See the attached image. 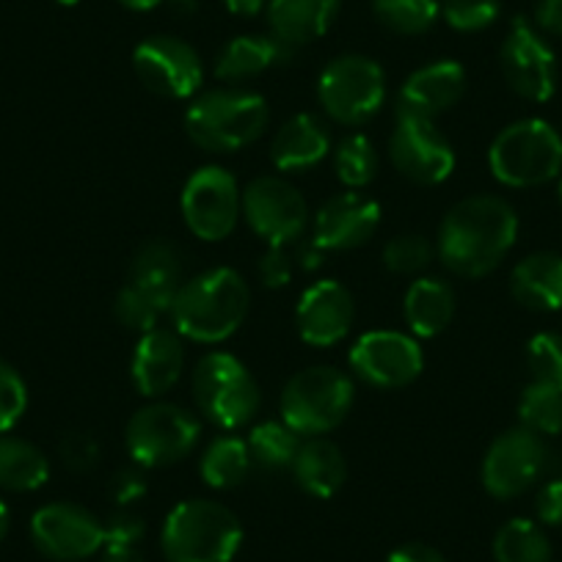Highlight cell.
<instances>
[{"label": "cell", "mask_w": 562, "mask_h": 562, "mask_svg": "<svg viewBox=\"0 0 562 562\" xmlns=\"http://www.w3.org/2000/svg\"><path fill=\"white\" fill-rule=\"evenodd\" d=\"M518 237V215L502 196H469L445 215L436 254L461 279H483L502 265Z\"/></svg>", "instance_id": "6da1fadb"}, {"label": "cell", "mask_w": 562, "mask_h": 562, "mask_svg": "<svg viewBox=\"0 0 562 562\" xmlns=\"http://www.w3.org/2000/svg\"><path fill=\"white\" fill-rule=\"evenodd\" d=\"M248 306L251 290L246 279L232 268H210L182 281L169 315L180 337L199 345H218L243 326Z\"/></svg>", "instance_id": "7a4b0ae2"}, {"label": "cell", "mask_w": 562, "mask_h": 562, "mask_svg": "<svg viewBox=\"0 0 562 562\" xmlns=\"http://www.w3.org/2000/svg\"><path fill=\"white\" fill-rule=\"evenodd\" d=\"M182 288V259L171 243L147 240L133 254L127 281L113 301V315L124 328L147 334L169 315Z\"/></svg>", "instance_id": "3957f363"}, {"label": "cell", "mask_w": 562, "mask_h": 562, "mask_svg": "<svg viewBox=\"0 0 562 562\" xmlns=\"http://www.w3.org/2000/svg\"><path fill=\"white\" fill-rule=\"evenodd\" d=\"M270 122L262 94L246 89L204 91L188 105L186 133L204 153H240L251 147Z\"/></svg>", "instance_id": "277c9868"}, {"label": "cell", "mask_w": 562, "mask_h": 562, "mask_svg": "<svg viewBox=\"0 0 562 562\" xmlns=\"http://www.w3.org/2000/svg\"><path fill=\"white\" fill-rule=\"evenodd\" d=\"M240 543V518L213 499L180 502L160 532V549L169 562H229Z\"/></svg>", "instance_id": "5b68a950"}, {"label": "cell", "mask_w": 562, "mask_h": 562, "mask_svg": "<svg viewBox=\"0 0 562 562\" xmlns=\"http://www.w3.org/2000/svg\"><path fill=\"white\" fill-rule=\"evenodd\" d=\"M488 169L507 188L546 186L562 171V135L543 119H518L491 144Z\"/></svg>", "instance_id": "8992f818"}, {"label": "cell", "mask_w": 562, "mask_h": 562, "mask_svg": "<svg viewBox=\"0 0 562 562\" xmlns=\"http://www.w3.org/2000/svg\"><path fill=\"white\" fill-rule=\"evenodd\" d=\"M356 386L348 372L337 367H310L295 372L281 392V422L301 439H315L337 430L353 408Z\"/></svg>", "instance_id": "52a82bcc"}, {"label": "cell", "mask_w": 562, "mask_h": 562, "mask_svg": "<svg viewBox=\"0 0 562 562\" xmlns=\"http://www.w3.org/2000/svg\"><path fill=\"white\" fill-rule=\"evenodd\" d=\"M193 400L199 414L221 430H237L257 416L259 383L237 356L213 350L193 370Z\"/></svg>", "instance_id": "ba28073f"}, {"label": "cell", "mask_w": 562, "mask_h": 562, "mask_svg": "<svg viewBox=\"0 0 562 562\" xmlns=\"http://www.w3.org/2000/svg\"><path fill=\"white\" fill-rule=\"evenodd\" d=\"M202 439V422L177 403H149L135 411L124 430V447L135 467L166 469L186 461Z\"/></svg>", "instance_id": "9c48e42d"}, {"label": "cell", "mask_w": 562, "mask_h": 562, "mask_svg": "<svg viewBox=\"0 0 562 562\" xmlns=\"http://www.w3.org/2000/svg\"><path fill=\"white\" fill-rule=\"evenodd\" d=\"M317 100L328 119L345 127H361L375 119L386 102V75L381 64L359 53L337 56L321 72Z\"/></svg>", "instance_id": "30bf717a"}, {"label": "cell", "mask_w": 562, "mask_h": 562, "mask_svg": "<svg viewBox=\"0 0 562 562\" xmlns=\"http://www.w3.org/2000/svg\"><path fill=\"white\" fill-rule=\"evenodd\" d=\"M182 221L193 237L221 243L235 232L243 215V191L224 166H202L188 177L180 196Z\"/></svg>", "instance_id": "8fae6325"}, {"label": "cell", "mask_w": 562, "mask_h": 562, "mask_svg": "<svg viewBox=\"0 0 562 562\" xmlns=\"http://www.w3.org/2000/svg\"><path fill=\"white\" fill-rule=\"evenodd\" d=\"M243 218L268 246H290L306 232L310 204L293 182L265 175L243 188Z\"/></svg>", "instance_id": "7c38bea8"}, {"label": "cell", "mask_w": 562, "mask_h": 562, "mask_svg": "<svg viewBox=\"0 0 562 562\" xmlns=\"http://www.w3.org/2000/svg\"><path fill=\"white\" fill-rule=\"evenodd\" d=\"M389 158L394 169L414 186H441L456 171V149L434 124V119L397 113L389 138Z\"/></svg>", "instance_id": "4fadbf2b"}, {"label": "cell", "mask_w": 562, "mask_h": 562, "mask_svg": "<svg viewBox=\"0 0 562 562\" xmlns=\"http://www.w3.org/2000/svg\"><path fill=\"white\" fill-rule=\"evenodd\" d=\"M502 75L518 97L549 102L557 91V56L549 42L527 18L513 20L499 53Z\"/></svg>", "instance_id": "5bb4252c"}, {"label": "cell", "mask_w": 562, "mask_h": 562, "mask_svg": "<svg viewBox=\"0 0 562 562\" xmlns=\"http://www.w3.org/2000/svg\"><path fill=\"white\" fill-rule=\"evenodd\" d=\"M133 69L153 94L188 100L204 83V64L188 42L177 36H149L133 53Z\"/></svg>", "instance_id": "9a60e30c"}, {"label": "cell", "mask_w": 562, "mask_h": 562, "mask_svg": "<svg viewBox=\"0 0 562 562\" xmlns=\"http://www.w3.org/2000/svg\"><path fill=\"white\" fill-rule=\"evenodd\" d=\"M350 370L375 389H405L425 370V353L414 334L367 331L348 353Z\"/></svg>", "instance_id": "2e32d148"}, {"label": "cell", "mask_w": 562, "mask_h": 562, "mask_svg": "<svg viewBox=\"0 0 562 562\" xmlns=\"http://www.w3.org/2000/svg\"><path fill=\"white\" fill-rule=\"evenodd\" d=\"M36 549L58 562H78L105 546V524L75 502H53L31 518Z\"/></svg>", "instance_id": "e0dca14e"}, {"label": "cell", "mask_w": 562, "mask_h": 562, "mask_svg": "<svg viewBox=\"0 0 562 562\" xmlns=\"http://www.w3.org/2000/svg\"><path fill=\"white\" fill-rule=\"evenodd\" d=\"M546 467V445L527 428L505 430L491 441L483 458V488L494 499H516L535 485Z\"/></svg>", "instance_id": "ac0fdd59"}, {"label": "cell", "mask_w": 562, "mask_h": 562, "mask_svg": "<svg viewBox=\"0 0 562 562\" xmlns=\"http://www.w3.org/2000/svg\"><path fill=\"white\" fill-rule=\"evenodd\" d=\"M356 321L353 295L337 279H321L301 293L295 306L299 337L312 348H334L350 334Z\"/></svg>", "instance_id": "d6986e66"}, {"label": "cell", "mask_w": 562, "mask_h": 562, "mask_svg": "<svg viewBox=\"0 0 562 562\" xmlns=\"http://www.w3.org/2000/svg\"><path fill=\"white\" fill-rule=\"evenodd\" d=\"M381 226V204L359 191L328 199L315 215V243L321 251H353L370 243Z\"/></svg>", "instance_id": "ffe728a7"}, {"label": "cell", "mask_w": 562, "mask_h": 562, "mask_svg": "<svg viewBox=\"0 0 562 562\" xmlns=\"http://www.w3.org/2000/svg\"><path fill=\"white\" fill-rule=\"evenodd\" d=\"M186 370V342L171 328L140 334L130 359V378L144 397H164Z\"/></svg>", "instance_id": "44dd1931"}, {"label": "cell", "mask_w": 562, "mask_h": 562, "mask_svg": "<svg viewBox=\"0 0 562 562\" xmlns=\"http://www.w3.org/2000/svg\"><path fill=\"white\" fill-rule=\"evenodd\" d=\"M467 91V69L452 58L419 67L397 91V113L434 119L450 111Z\"/></svg>", "instance_id": "7402d4cb"}, {"label": "cell", "mask_w": 562, "mask_h": 562, "mask_svg": "<svg viewBox=\"0 0 562 562\" xmlns=\"http://www.w3.org/2000/svg\"><path fill=\"white\" fill-rule=\"evenodd\" d=\"M331 155V133L315 113H295L281 124L270 144V164L279 171H310Z\"/></svg>", "instance_id": "603a6c76"}, {"label": "cell", "mask_w": 562, "mask_h": 562, "mask_svg": "<svg viewBox=\"0 0 562 562\" xmlns=\"http://www.w3.org/2000/svg\"><path fill=\"white\" fill-rule=\"evenodd\" d=\"M293 56L295 47L284 45V42L276 40L273 34L237 36V40H232L229 45L218 53L213 72L221 83H243V80L257 78V75L268 72V69L290 64Z\"/></svg>", "instance_id": "cb8c5ba5"}, {"label": "cell", "mask_w": 562, "mask_h": 562, "mask_svg": "<svg viewBox=\"0 0 562 562\" xmlns=\"http://www.w3.org/2000/svg\"><path fill=\"white\" fill-rule=\"evenodd\" d=\"M337 12L339 0H270V34L290 47L310 45L331 29Z\"/></svg>", "instance_id": "d4e9b609"}, {"label": "cell", "mask_w": 562, "mask_h": 562, "mask_svg": "<svg viewBox=\"0 0 562 562\" xmlns=\"http://www.w3.org/2000/svg\"><path fill=\"white\" fill-rule=\"evenodd\" d=\"M403 317L411 334L419 339H434L447 331L456 317V290L450 281L436 276H422L405 290Z\"/></svg>", "instance_id": "484cf974"}, {"label": "cell", "mask_w": 562, "mask_h": 562, "mask_svg": "<svg viewBox=\"0 0 562 562\" xmlns=\"http://www.w3.org/2000/svg\"><path fill=\"white\" fill-rule=\"evenodd\" d=\"M510 293L532 312L562 310V254L535 251L510 273Z\"/></svg>", "instance_id": "4316f807"}, {"label": "cell", "mask_w": 562, "mask_h": 562, "mask_svg": "<svg viewBox=\"0 0 562 562\" xmlns=\"http://www.w3.org/2000/svg\"><path fill=\"white\" fill-rule=\"evenodd\" d=\"M290 469H293L295 485L315 499H331L348 480L342 450L326 436L306 439Z\"/></svg>", "instance_id": "83f0119b"}, {"label": "cell", "mask_w": 562, "mask_h": 562, "mask_svg": "<svg viewBox=\"0 0 562 562\" xmlns=\"http://www.w3.org/2000/svg\"><path fill=\"white\" fill-rule=\"evenodd\" d=\"M50 480V461L45 452L31 441L18 436H0V488L36 491Z\"/></svg>", "instance_id": "f1b7e54d"}, {"label": "cell", "mask_w": 562, "mask_h": 562, "mask_svg": "<svg viewBox=\"0 0 562 562\" xmlns=\"http://www.w3.org/2000/svg\"><path fill=\"white\" fill-rule=\"evenodd\" d=\"M254 469L251 450H248L246 439L240 436H218L207 445L202 461H199V474H202L204 485L215 491H232L240 483H246V477Z\"/></svg>", "instance_id": "f546056e"}, {"label": "cell", "mask_w": 562, "mask_h": 562, "mask_svg": "<svg viewBox=\"0 0 562 562\" xmlns=\"http://www.w3.org/2000/svg\"><path fill=\"white\" fill-rule=\"evenodd\" d=\"M248 450H251V458L257 467L262 469H290L293 467L295 456H299L301 439L293 428H290L288 422H259L254 425L251 434L246 439Z\"/></svg>", "instance_id": "4dcf8cb0"}, {"label": "cell", "mask_w": 562, "mask_h": 562, "mask_svg": "<svg viewBox=\"0 0 562 562\" xmlns=\"http://www.w3.org/2000/svg\"><path fill=\"white\" fill-rule=\"evenodd\" d=\"M496 562H551V543L529 518H510L494 538Z\"/></svg>", "instance_id": "1f68e13d"}, {"label": "cell", "mask_w": 562, "mask_h": 562, "mask_svg": "<svg viewBox=\"0 0 562 562\" xmlns=\"http://www.w3.org/2000/svg\"><path fill=\"white\" fill-rule=\"evenodd\" d=\"M372 14L392 34L419 36L434 29L441 7L436 0H372Z\"/></svg>", "instance_id": "d6a6232c"}, {"label": "cell", "mask_w": 562, "mask_h": 562, "mask_svg": "<svg viewBox=\"0 0 562 562\" xmlns=\"http://www.w3.org/2000/svg\"><path fill=\"white\" fill-rule=\"evenodd\" d=\"M334 171H337V180L348 191H359V188L370 186L378 175L375 144L361 133L342 138L334 149Z\"/></svg>", "instance_id": "836d02e7"}, {"label": "cell", "mask_w": 562, "mask_h": 562, "mask_svg": "<svg viewBox=\"0 0 562 562\" xmlns=\"http://www.w3.org/2000/svg\"><path fill=\"white\" fill-rule=\"evenodd\" d=\"M518 419L521 428L538 436L562 434V392L546 383L532 381L518 400Z\"/></svg>", "instance_id": "e575fe53"}, {"label": "cell", "mask_w": 562, "mask_h": 562, "mask_svg": "<svg viewBox=\"0 0 562 562\" xmlns=\"http://www.w3.org/2000/svg\"><path fill=\"white\" fill-rule=\"evenodd\" d=\"M434 243L425 235H397L383 246V268L397 276H414L434 262Z\"/></svg>", "instance_id": "d590c367"}, {"label": "cell", "mask_w": 562, "mask_h": 562, "mask_svg": "<svg viewBox=\"0 0 562 562\" xmlns=\"http://www.w3.org/2000/svg\"><path fill=\"white\" fill-rule=\"evenodd\" d=\"M527 367L532 372V381L562 392V334H535L527 345Z\"/></svg>", "instance_id": "8d00e7d4"}, {"label": "cell", "mask_w": 562, "mask_h": 562, "mask_svg": "<svg viewBox=\"0 0 562 562\" xmlns=\"http://www.w3.org/2000/svg\"><path fill=\"white\" fill-rule=\"evenodd\" d=\"M499 0H445L441 3L447 25L461 34H477V31L491 29L499 20Z\"/></svg>", "instance_id": "74e56055"}, {"label": "cell", "mask_w": 562, "mask_h": 562, "mask_svg": "<svg viewBox=\"0 0 562 562\" xmlns=\"http://www.w3.org/2000/svg\"><path fill=\"white\" fill-rule=\"evenodd\" d=\"M25 408H29V386L23 375L9 361L0 359V436L9 434L23 419Z\"/></svg>", "instance_id": "f35d334b"}, {"label": "cell", "mask_w": 562, "mask_h": 562, "mask_svg": "<svg viewBox=\"0 0 562 562\" xmlns=\"http://www.w3.org/2000/svg\"><path fill=\"white\" fill-rule=\"evenodd\" d=\"M58 456L72 472H89L100 461V445L89 434H67L58 445Z\"/></svg>", "instance_id": "ab89813d"}, {"label": "cell", "mask_w": 562, "mask_h": 562, "mask_svg": "<svg viewBox=\"0 0 562 562\" xmlns=\"http://www.w3.org/2000/svg\"><path fill=\"white\" fill-rule=\"evenodd\" d=\"M257 273L268 290L288 288L293 281V257L284 251V246H268V251L259 257Z\"/></svg>", "instance_id": "60d3db41"}, {"label": "cell", "mask_w": 562, "mask_h": 562, "mask_svg": "<svg viewBox=\"0 0 562 562\" xmlns=\"http://www.w3.org/2000/svg\"><path fill=\"white\" fill-rule=\"evenodd\" d=\"M144 535H147V524L127 507L116 510L105 521V546H138Z\"/></svg>", "instance_id": "b9f144b4"}, {"label": "cell", "mask_w": 562, "mask_h": 562, "mask_svg": "<svg viewBox=\"0 0 562 562\" xmlns=\"http://www.w3.org/2000/svg\"><path fill=\"white\" fill-rule=\"evenodd\" d=\"M149 483H147V474L140 467H127V469H119L111 480V496L119 507H130L133 502H138L140 496L147 494Z\"/></svg>", "instance_id": "7bdbcfd3"}, {"label": "cell", "mask_w": 562, "mask_h": 562, "mask_svg": "<svg viewBox=\"0 0 562 562\" xmlns=\"http://www.w3.org/2000/svg\"><path fill=\"white\" fill-rule=\"evenodd\" d=\"M535 513H538L540 524L562 527V480H551L540 488L538 499H535Z\"/></svg>", "instance_id": "ee69618b"}, {"label": "cell", "mask_w": 562, "mask_h": 562, "mask_svg": "<svg viewBox=\"0 0 562 562\" xmlns=\"http://www.w3.org/2000/svg\"><path fill=\"white\" fill-rule=\"evenodd\" d=\"M535 25L538 31L562 40V0H538L535 7Z\"/></svg>", "instance_id": "f6af8a7d"}, {"label": "cell", "mask_w": 562, "mask_h": 562, "mask_svg": "<svg viewBox=\"0 0 562 562\" xmlns=\"http://www.w3.org/2000/svg\"><path fill=\"white\" fill-rule=\"evenodd\" d=\"M386 562H447L436 549L425 543H405L386 557Z\"/></svg>", "instance_id": "bcb514c9"}, {"label": "cell", "mask_w": 562, "mask_h": 562, "mask_svg": "<svg viewBox=\"0 0 562 562\" xmlns=\"http://www.w3.org/2000/svg\"><path fill=\"white\" fill-rule=\"evenodd\" d=\"M102 562H147L138 546H102Z\"/></svg>", "instance_id": "7dc6e473"}, {"label": "cell", "mask_w": 562, "mask_h": 562, "mask_svg": "<svg viewBox=\"0 0 562 562\" xmlns=\"http://www.w3.org/2000/svg\"><path fill=\"white\" fill-rule=\"evenodd\" d=\"M224 7L235 18H257L265 9V0H224Z\"/></svg>", "instance_id": "c3c4849f"}, {"label": "cell", "mask_w": 562, "mask_h": 562, "mask_svg": "<svg viewBox=\"0 0 562 562\" xmlns=\"http://www.w3.org/2000/svg\"><path fill=\"white\" fill-rule=\"evenodd\" d=\"M321 248L315 246V243H306L304 248H301V268L304 270H315L321 268Z\"/></svg>", "instance_id": "681fc988"}, {"label": "cell", "mask_w": 562, "mask_h": 562, "mask_svg": "<svg viewBox=\"0 0 562 562\" xmlns=\"http://www.w3.org/2000/svg\"><path fill=\"white\" fill-rule=\"evenodd\" d=\"M119 3L130 12H153V9L164 7L166 0H119Z\"/></svg>", "instance_id": "f907efd6"}, {"label": "cell", "mask_w": 562, "mask_h": 562, "mask_svg": "<svg viewBox=\"0 0 562 562\" xmlns=\"http://www.w3.org/2000/svg\"><path fill=\"white\" fill-rule=\"evenodd\" d=\"M166 7H169L175 14L188 18V14L196 12V0H166Z\"/></svg>", "instance_id": "816d5d0a"}, {"label": "cell", "mask_w": 562, "mask_h": 562, "mask_svg": "<svg viewBox=\"0 0 562 562\" xmlns=\"http://www.w3.org/2000/svg\"><path fill=\"white\" fill-rule=\"evenodd\" d=\"M7 532H9V507L0 502V540L7 538Z\"/></svg>", "instance_id": "f5cc1de1"}, {"label": "cell", "mask_w": 562, "mask_h": 562, "mask_svg": "<svg viewBox=\"0 0 562 562\" xmlns=\"http://www.w3.org/2000/svg\"><path fill=\"white\" fill-rule=\"evenodd\" d=\"M56 3H61V7H78L80 0H56Z\"/></svg>", "instance_id": "db71d44e"}, {"label": "cell", "mask_w": 562, "mask_h": 562, "mask_svg": "<svg viewBox=\"0 0 562 562\" xmlns=\"http://www.w3.org/2000/svg\"><path fill=\"white\" fill-rule=\"evenodd\" d=\"M557 202H560L562 207V177H560V186H557Z\"/></svg>", "instance_id": "11a10c76"}]
</instances>
